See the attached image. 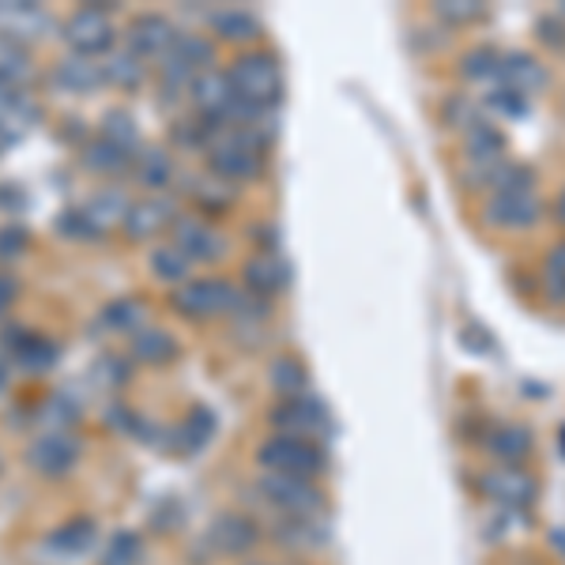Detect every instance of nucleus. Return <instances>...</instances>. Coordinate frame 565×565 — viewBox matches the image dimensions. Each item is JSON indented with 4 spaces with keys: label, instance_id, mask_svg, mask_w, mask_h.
I'll list each match as a JSON object with an SVG mask.
<instances>
[{
    "label": "nucleus",
    "instance_id": "obj_9",
    "mask_svg": "<svg viewBox=\"0 0 565 565\" xmlns=\"http://www.w3.org/2000/svg\"><path fill=\"white\" fill-rule=\"evenodd\" d=\"M193 103L204 117V125H226L234 117V106H238V95L231 87V76L226 72H200L193 79Z\"/></svg>",
    "mask_w": 565,
    "mask_h": 565
},
{
    "label": "nucleus",
    "instance_id": "obj_28",
    "mask_svg": "<svg viewBox=\"0 0 565 565\" xmlns=\"http://www.w3.org/2000/svg\"><path fill=\"white\" fill-rule=\"evenodd\" d=\"M212 434H215V415L207 412V407H193L185 423H181V430H178L181 452H200L207 441H212Z\"/></svg>",
    "mask_w": 565,
    "mask_h": 565
},
{
    "label": "nucleus",
    "instance_id": "obj_34",
    "mask_svg": "<svg viewBox=\"0 0 565 565\" xmlns=\"http://www.w3.org/2000/svg\"><path fill=\"white\" fill-rule=\"evenodd\" d=\"M84 162H87L90 170H98V174H117V170H125V167H129V151L114 148V143H109V140H103V136H98V140L87 148Z\"/></svg>",
    "mask_w": 565,
    "mask_h": 565
},
{
    "label": "nucleus",
    "instance_id": "obj_16",
    "mask_svg": "<svg viewBox=\"0 0 565 565\" xmlns=\"http://www.w3.org/2000/svg\"><path fill=\"white\" fill-rule=\"evenodd\" d=\"M546 68L540 61L532 57V53L524 50H513V53H501V68H498V84L505 90H516V95L532 98L535 90L546 87Z\"/></svg>",
    "mask_w": 565,
    "mask_h": 565
},
{
    "label": "nucleus",
    "instance_id": "obj_10",
    "mask_svg": "<svg viewBox=\"0 0 565 565\" xmlns=\"http://www.w3.org/2000/svg\"><path fill=\"white\" fill-rule=\"evenodd\" d=\"M479 490L505 509H527L535 494H540V482L527 476L524 468H490L479 476Z\"/></svg>",
    "mask_w": 565,
    "mask_h": 565
},
{
    "label": "nucleus",
    "instance_id": "obj_47",
    "mask_svg": "<svg viewBox=\"0 0 565 565\" xmlns=\"http://www.w3.org/2000/svg\"><path fill=\"white\" fill-rule=\"evenodd\" d=\"M8 388V366H4V359H0V392Z\"/></svg>",
    "mask_w": 565,
    "mask_h": 565
},
{
    "label": "nucleus",
    "instance_id": "obj_31",
    "mask_svg": "<svg viewBox=\"0 0 565 565\" xmlns=\"http://www.w3.org/2000/svg\"><path fill=\"white\" fill-rule=\"evenodd\" d=\"M143 72H148V65H143L136 53H114V57L103 65V79L106 84H117V87H140Z\"/></svg>",
    "mask_w": 565,
    "mask_h": 565
},
{
    "label": "nucleus",
    "instance_id": "obj_23",
    "mask_svg": "<svg viewBox=\"0 0 565 565\" xmlns=\"http://www.w3.org/2000/svg\"><path fill=\"white\" fill-rule=\"evenodd\" d=\"M132 351L140 362L162 366V362H170L178 354V343H174V335H167L162 328H140V332L132 335Z\"/></svg>",
    "mask_w": 565,
    "mask_h": 565
},
{
    "label": "nucleus",
    "instance_id": "obj_46",
    "mask_svg": "<svg viewBox=\"0 0 565 565\" xmlns=\"http://www.w3.org/2000/svg\"><path fill=\"white\" fill-rule=\"evenodd\" d=\"M554 218H558V223L565 226V189L558 193V200H554Z\"/></svg>",
    "mask_w": 565,
    "mask_h": 565
},
{
    "label": "nucleus",
    "instance_id": "obj_13",
    "mask_svg": "<svg viewBox=\"0 0 565 565\" xmlns=\"http://www.w3.org/2000/svg\"><path fill=\"white\" fill-rule=\"evenodd\" d=\"M178 42V31L167 15H140L129 26V53H136L140 61H167L170 50Z\"/></svg>",
    "mask_w": 565,
    "mask_h": 565
},
{
    "label": "nucleus",
    "instance_id": "obj_39",
    "mask_svg": "<svg viewBox=\"0 0 565 565\" xmlns=\"http://www.w3.org/2000/svg\"><path fill=\"white\" fill-rule=\"evenodd\" d=\"M535 39H540L546 50L565 53V15H558V12L540 15V20H535Z\"/></svg>",
    "mask_w": 565,
    "mask_h": 565
},
{
    "label": "nucleus",
    "instance_id": "obj_43",
    "mask_svg": "<svg viewBox=\"0 0 565 565\" xmlns=\"http://www.w3.org/2000/svg\"><path fill=\"white\" fill-rule=\"evenodd\" d=\"M57 231L76 234V238H90V234H98L95 223L87 218V212H65V215L57 218Z\"/></svg>",
    "mask_w": 565,
    "mask_h": 565
},
{
    "label": "nucleus",
    "instance_id": "obj_17",
    "mask_svg": "<svg viewBox=\"0 0 565 565\" xmlns=\"http://www.w3.org/2000/svg\"><path fill=\"white\" fill-rule=\"evenodd\" d=\"M178 207L174 200L167 196H148L140 200V204H129V215H125V231L132 234V238H151V234L167 231V226L178 223Z\"/></svg>",
    "mask_w": 565,
    "mask_h": 565
},
{
    "label": "nucleus",
    "instance_id": "obj_49",
    "mask_svg": "<svg viewBox=\"0 0 565 565\" xmlns=\"http://www.w3.org/2000/svg\"><path fill=\"white\" fill-rule=\"evenodd\" d=\"M558 15H565V0H562V4H558Z\"/></svg>",
    "mask_w": 565,
    "mask_h": 565
},
{
    "label": "nucleus",
    "instance_id": "obj_1",
    "mask_svg": "<svg viewBox=\"0 0 565 565\" xmlns=\"http://www.w3.org/2000/svg\"><path fill=\"white\" fill-rule=\"evenodd\" d=\"M268 125H218L207 136V162L223 181H249L264 170V151L271 140Z\"/></svg>",
    "mask_w": 565,
    "mask_h": 565
},
{
    "label": "nucleus",
    "instance_id": "obj_48",
    "mask_svg": "<svg viewBox=\"0 0 565 565\" xmlns=\"http://www.w3.org/2000/svg\"><path fill=\"white\" fill-rule=\"evenodd\" d=\"M558 441H562V457H565V426H562V430H558Z\"/></svg>",
    "mask_w": 565,
    "mask_h": 565
},
{
    "label": "nucleus",
    "instance_id": "obj_20",
    "mask_svg": "<svg viewBox=\"0 0 565 565\" xmlns=\"http://www.w3.org/2000/svg\"><path fill=\"white\" fill-rule=\"evenodd\" d=\"M463 151H468V162H501L505 159V151H509V140H505V132L498 129V125H490V121H479L471 125L468 132H463Z\"/></svg>",
    "mask_w": 565,
    "mask_h": 565
},
{
    "label": "nucleus",
    "instance_id": "obj_15",
    "mask_svg": "<svg viewBox=\"0 0 565 565\" xmlns=\"http://www.w3.org/2000/svg\"><path fill=\"white\" fill-rule=\"evenodd\" d=\"M245 287L268 302V298H276L279 290L290 287V264L282 260L276 249L257 253V257L245 260Z\"/></svg>",
    "mask_w": 565,
    "mask_h": 565
},
{
    "label": "nucleus",
    "instance_id": "obj_30",
    "mask_svg": "<svg viewBox=\"0 0 565 565\" xmlns=\"http://www.w3.org/2000/svg\"><path fill=\"white\" fill-rule=\"evenodd\" d=\"M20 366L26 373H45L57 366V343L45 340V335H23L20 343Z\"/></svg>",
    "mask_w": 565,
    "mask_h": 565
},
{
    "label": "nucleus",
    "instance_id": "obj_14",
    "mask_svg": "<svg viewBox=\"0 0 565 565\" xmlns=\"http://www.w3.org/2000/svg\"><path fill=\"white\" fill-rule=\"evenodd\" d=\"M207 543L215 546V554H249L260 543V527L245 513H223L207 527Z\"/></svg>",
    "mask_w": 565,
    "mask_h": 565
},
{
    "label": "nucleus",
    "instance_id": "obj_26",
    "mask_svg": "<svg viewBox=\"0 0 565 565\" xmlns=\"http://www.w3.org/2000/svg\"><path fill=\"white\" fill-rule=\"evenodd\" d=\"M268 381H271V388H276L282 399L306 396V392H309V373H306V366L298 359H276V362H271V370H268Z\"/></svg>",
    "mask_w": 565,
    "mask_h": 565
},
{
    "label": "nucleus",
    "instance_id": "obj_36",
    "mask_svg": "<svg viewBox=\"0 0 565 565\" xmlns=\"http://www.w3.org/2000/svg\"><path fill=\"white\" fill-rule=\"evenodd\" d=\"M103 140H109L114 148H121V151H136V143H140V132H136V125H132V117L129 114H106L103 117Z\"/></svg>",
    "mask_w": 565,
    "mask_h": 565
},
{
    "label": "nucleus",
    "instance_id": "obj_24",
    "mask_svg": "<svg viewBox=\"0 0 565 565\" xmlns=\"http://www.w3.org/2000/svg\"><path fill=\"white\" fill-rule=\"evenodd\" d=\"M498 68H501V53L494 45H476L460 57V76L471 84H498Z\"/></svg>",
    "mask_w": 565,
    "mask_h": 565
},
{
    "label": "nucleus",
    "instance_id": "obj_12",
    "mask_svg": "<svg viewBox=\"0 0 565 565\" xmlns=\"http://www.w3.org/2000/svg\"><path fill=\"white\" fill-rule=\"evenodd\" d=\"M79 460V441L68 430H50L26 449V463L42 476H68Z\"/></svg>",
    "mask_w": 565,
    "mask_h": 565
},
{
    "label": "nucleus",
    "instance_id": "obj_22",
    "mask_svg": "<svg viewBox=\"0 0 565 565\" xmlns=\"http://www.w3.org/2000/svg\"><path fill=\"white\" fill-rule=\"evenodd\" d=\"M207 20H212L215 31L231 42H249L260 34V20L253 12H245V8H218V12H212Z\"/></svg>",
    "mask_w": 565,
    "mask_h": 565
},
{
    "label": "nucleus",
    "instance_id": "obj_6",
    "mask_svg": "<svg viewBox=\"0 0 565 565\" xmlns=\"http://www.w3.org/2000/svg\"><path fill=\"white\" fill-rule=\"evenodd\" d=\"M260 494L268 505L282 509L287 516H313V521H321V513H324V494L313 487V479L276 476V471H268L260 482Z\"/></svg>",
    "mask_w": 565,
    "mask_h": 565
},
{
    "label": "nucleus",
    "instance_id": "obj_7",
    "mask_svg": "<svg viewBox=\"0 0 565 565\" xmlns=\"http://www.w3.org/2000/svg\"><path fill=\"white\" fill-rule=\"evenodd\" d=\"M482 218H487L494 231H532L543 218V200L535 193H490L487 207H482Z\"/></svg>",
    "mask_w": 565,
    "mask_h": 565
},
{
    "label": "nucleus",
    "instance_id": "obj_45",
    "mask_svg": "<svg viewBox=\"0 0 565 565\" xmlns=\"http://www.w3.org/2000/svg\"><path fill=\"white\" fill-rule=\"evenodd\" d=\"M15 295H20V287H15V279L8 276V271H0V313H4V309L15 302Z\"/></svg>",
    "mask_w": 565,
    "mask_h": 565
},
{
    "label": "nucleus",
    "instance_id": "obj_42",
    "mask_svg": "<svg viewBox=\"0 0 565 565\" xmlns=\"http://www.w3.org/2000/svg\"><path fill=\"white\" fill-rule=\"evenodd\" d=\"M445 121L457 125V129L468 132L471 125L479 121V106L471 103V98H463V95H452L449 103H445Z\"/></svg>",
    "mask_w": 565,
    "mask_h": 565
},
{
    "label": "nucleus",
    "instance_id": "obj_3",
    "mask_svg": "<svg viewBox=\"0 0 565 565\" xmlns=\"http://www.w3.org/2000/svg\"><path fill=\"white\" fill-rule=\"evenodd\" d=\"M260 463L276 476H298V479H313L328 468L324 449L317 441H306V437H287V434H271L268 441L260 445Z\"/></svg>",
    "mask_w": 565,
    "mask_h": 565
},
{
    "label": "nucleus",
    "instance_id": "obj_5",
    "mask_svg": "<svg viewBox=\"0 0 565 565\" xmlns=\"http://www.w3.org/2000/svg\"><path fill=\"white\" fill-rule=\"evenodd\" d=\"M234 306H238V290L223 279H185L174 295V309L189 321L234 313Z\"/></svg>",
    "mask_w": 565,
    "mask_h": 565
},
{
    "label": "nucleus",
    "instance_id": "obj_11",
    "mask_svg": "<svg viewBox=\"0 0 565 565\" xmlns=\"http://www.w3.org/2000/svg\"><path fill=\"white\" fill-rule=\"evenodd\" d=\"M479 445L490 452V460H498V468H521L535 452V434L524 423H498L482 434Z\"/></svg>",
    "mask_w": 565,
    "mask_h": 565
},
{
    "label": "nucleus",
    "instance_id": "obj_40",
    "mask_svg": "<svg viewBox=\"0 0 565 565\" xmlns=\"http://www.w3.org/2000/svg\"><path fill=\"white\" fill-rule=\"evenodd\" d=\"M140 306L136 302H109L106 306V313H103V321L109 328H117V332H136L140 328Z\"/></svg>",
    "mask_w": 565,
    "mask_h": 565
},
{
    "label": "nucleus",
    "instance_id": "obj_41",
    "mask_svg": "<svg viewBox=\"0 0 565 565\" xmlns=\"http://www.w3.org/2000/svg\"><path fill=\"white\" fill-rule=\"evenodd\" d=\"M76 415H79V412H76V404H72L68 396H61V392L50 399V404L42 407V423H45V426H53V430H65V426L76 423Z\"/></svg>",
    "mask_w": 565,
    "mask_h": 565
},
{
    "label": "nucleus",
    "instance_id": "obj_18",
    "mask_svg": "<svg viewBox=\"0 0 565 565\" xmlns=\"http://www.w3.org/2000/svg\"><path fill=\"white\" fill-rule=\"evenodd\" d=\"M178 231V249L185 253L189 260H215L226 253V238L218 231H212L207 223H200V218H178L174 223Z\"/></svg>",
    "mask_w": 565,
    "mask_h": 565
},
{
    "label": "nucleus",
    "instance_id": "obj_35",
    "mask_svg": "<svg viewBox=\"0 0 565 565\" xmlns=\"http://www.w3.org/2000/svg\"><path fill=\"white\" fill-rule=\"evenodd\" d=\"M543 290L551 302H565V242L551 245L543 260Z\"/></svg>",
    "mask_w": 565,
    "mask_h": 565
},
{
    "label": "nucleus",
    "instance_id": "obj_37",
    "mask_svg": "<svg viewBox=\"0 0 565 565\" xmlns=\"http://www.w3.org/2000/svg\"><path fill=\"white\" fill-rule=\"evenodd\" d=\"M434 12L449 26H460V23L482 20V15H487V4H482V0H437Z\"/></svg>",
    "mask_w": 565,
    "mask_h": 565
},
{
    "label": "nucleus",
    "instance_id": "obj_8",
    "mask_svg": "<svg viewBox=\"0 0 565 565\" xmlns=\"http://www.w3.org/2000/svg\"><path fill=\"white\" fill-rule=\"evenodd\" d=\"M65 42L76 50V57H98L114 45V23L103 8H79L65 23Z\"/></svg>",
    "mask_w": 565,
    "mask_h": 565
},
{
    "label": "nucleus",
    "instance_id": "obj_2",
    "mask_svg": "<svg viewBox=\"0 0 565 565\" xmlns=\"http://www.w3.org/2000/svg\"><path fill=\"white\" fill-rule=\"evenodd\" d=\"M226 76H231V87H234V95H238V106L245 109L271 114V106L282 98V68H279V61L264 50L242 53Z\"/></svg>",
    "mask_w": 565,
    "mask_h": 565
},
{
    "label": "nucleus",
    "instance_id": "obj_32",
    "mask_svg": "<svg viewBox=\"0 0 565 565\" xmlns=\"http://www.w3.org/2000/svg\"><path fill=\"white\" fill-rule=\"evenodd\" d=\"M189 264H193V260H189L178 245H154V249H151V271L159 279H167V282H185Z\"/></svg>",
    "mask_w": 565,
    "mask_h": 565
},
{
    "label": "nucleus",
    "instance_id": "obj_44",
    "mask_svg": "<svg viewBox=\"0 0 565 565\" xmlns=\"http://www.w3.org/2000/svg\"><path fill=\"white\" fill-rule=\"evenodd\" d=\"M23 245H26L23 226H4V231H0V257H20Z\"/></svg>",
    "mask_w": 565,
    "mask_h": 565
},
{
    "label": "nucleus",
    "instance_id": "obj_21",
    "mask_svg": "<svg viewBox=\"0 0 565 565\" xmlns=\"http://www.w3.org/2000/svg\"><path fill=\"white\" fill-rule=\"evenodd\" d=\"M57 84L72 95H87L90 87L103 84V65H95L90 57H68L57 65Z\"/></svg>",
    "mask_w": 565,
    "mask_h": 565
},
{
    "label": "nucleus",
    "instance_id": "obj_25",
    "mask_svg": "<svg viewBox=\"0 0 565 565\" xmlns=\"http://www.w3.org/2000/svg\"><path fill=\"white\" fill-rule=\"evenodd\" d=\"M276 535L282 540V546H290V551H306V546L324 543V527H321V521H313V516H282Z\"/></svg>",
    "mask_w": 565,
    "mask_h": 565
},
{
    "label": "nucleus",
    "instance_id": "obj_4",
    "mask_svg": "<svg viewBox=\"0 0 565 565\" xmlns=\"http://www.w3.org/2000/svg\"><path fill=\"white\" fill-rule=\"evenodd\" d=\"M271 426H276V434L306 437V441H317V437H328L335 430L332 415H328V407L313 396V392L279 399V404L271 407Z\"/></svg>",
    "mask_w": 565,
    "mask_h": 565
},
{
    "label": "nucleus",
    "instance_id": "obj_27",
    "mask_svg": "<svg viewBox=\"0 0 565 565\" xmlns=\"http://www.w3.org/2000/svg\"><path fill=\"white\" fill-rule=\"evenodd\" d=\"M84 212H87L90 223H95V231H106V226L125 223V215H129V200L121 196V189H106V193H98L95 200H90Z\"/></svg>",
    "mask_w": 565,
    "mask_h": 565
},
{
    "label": "nucleus",
    "instance_id": "obj_33",
    "mask_svg": "<svg viewBox=\"0 0 565 565\" xmlns=\"http://www.w3.org/2000/svg\"><path fill=\"white\" fill-rule=\"evenodd\" d=\"M143 562V540L136 532H117L109 535L103 565H140Z\"/></svg>",
    "mask_w": 565,
    "mask_h": 565
},
{
    "label": "nucleus",
    "instance_id": "obj_38",
    "mask_svg": "<svg viewBox=\"0 0 565 565\" xmlns=\"http://www.w3.org/2000/svg\"><path fill=\"white\" fill-rule=\"evenodd\" d=\"M487 109H494V114L501 117H527V98L524 95H516V90H505V87H494L487 98Z\"/></svg>",
    "mask_w": 565,
    "mask_h": 565
},
{
    "label": "nucleus",
    "instance_id": "obj_19",
    "mask_svg": "<svg viewBox=\"0 0 565 565\" xmlns=\"http://www.w3.org/2000/svg\"><path fill=\"white\" fill-rule=\"evenodd\" d=\"M98 546V524L90 516H76V521L61 524L57 532L50 535V551L57 558H84Z\"/></svg>",
    "mask_w": 565,
    "mask_h": 565
},
{
    "label": "nucleus",
    "instance_id": "obj_29",
    "mask_svg": "<svg viewBox=\"0 0 565 565\" xmlns=\"http://www.w3.org/2000/svg\"><path fill=\"white\" fill-rule=\"evenodd\" d=\"M174 174V162H170V154L162 148H151V151H140L136 154V181L148 189H162Z\"/></svg>",
    "mask_w": 565,
    "mask_h": 565
}]
</instances>
